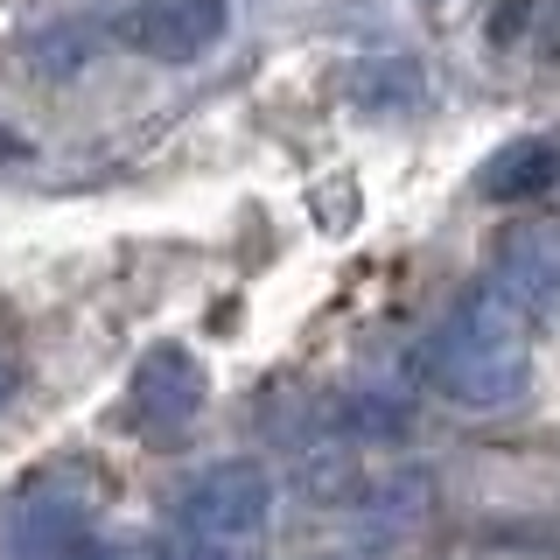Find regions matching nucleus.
Masks as SVG:
<instances>
[{
    "label": "nucleus",
    "mask_w": 560,
    "mask_h": 560,
    "mask_svg": "<svg viewBox=\"0 0 560 560\" xmlns=\"http://www.w3.org/2000/svg\"><path fill=\"white\" fill-rule=\"evenodd\" d=\"M490 43L504 57H560V0H504L490 14Z\"/></svg>",
    "instance_id": "nucleus-8"
},
{
    "label": "nucleus",
    "mask_w": 560,
    "mask_h": 560,
    "mask_svg": "<svg viewBox=\"0 0 560 560\" xmlns=\"http://www.w3.org/2000/svg\"><path fill=\"white\" fill-rule=\"evenodd\" d=\"M273 518V477L253 463V455H224V463H203L197 477L175 490V533L197 539H224V547H245L259 539Z\"/></svg>",
    "instance_id": "nucleus-3"
},
{
    "label": "nucleus",
    "mask_w": 560,
    "mask_h": 560,
    "mask_svg": "<svg viewBox=\"0 0 560 560\" xmlns=\"http://www.w3.org/2000/svg\"><path fill=\"white\" fill-rule=\"evenodd\" d=\"M203 399H210V378L189 343H154L127 378V413L148 434H183L203 413Z\"/></svg>",
    "instance_id": "nucleus-5"
},
{
    "label": "nucleus",
    "mask_w": 560,
    "mask_h": 560,
    "mask_svg": "<svg viewBox=\"0 0 560 560\" xmlns=\"http://www.w3.org/2000/svg\"><path fill=\"white\" fill-rule=\"evenodd\" d=\"M92 49H98V28L57 22V28H43V35L28 43V57H35V70H43V78H70V70L92 57Z\"/></svg>",
    "instance_id": "nucleus-9"
},
{
    "label": "nucleus",
    "mask_w": 560,
    "mask_h": 560,
    "mask_svg": "<svg viewBox=\"0 0 560 560\" xmlns=\"http://www.w3.org/2000/svg\"><path fill=\"white\" fill-rule=\"evenodd\" d=\"M92 483L78 469H35L0 498V560H57L92 539Z\"/></svg>",
    "instance_id": "nucleus-2"
},
{
    "label": "nucleus",
    "mask_w": 560,
    "mask_h": 560,
    "mask_svg": "<svg viewBox=\"0 0 560 560\" xmlns=\"http://www.w3.org/2000/svg\"><path fill=\"white\" fill-rule=\"evenodd\" d=\"M533 378V315L504 302L490 280L455 294V308L428 337V385L463 413L512 407Z\"/></svg>",
    "instance_id": "nucleus-1"
},
{
    "label": "nucleus",
    "mask_w": 560,
    "mask_h": 560,
    "mask_svg": "<svg viewBox=\"0 0 560 560\" xmlns=\"http://www.w3.org/2000/svg\"><path fill=\"white\" fill-rule=\"evenodd\" d=\"M224 28H232L224 0H133L113 22V35L148 63H197L203 49L224 43Z\"/></svg>",
    "instance_id": "nucleus-4"
},
{
    "label": "nucleus",
    "mask_w": 560,
    "mask_h": 560,
    "mask_svg": "<svg viewBox=\"0 0 560 560\" xmlns=\"http://www.w3.org/2000/svg\"><path fill=\"white\" fill-rule=\"evenodd\" d=\"M14 393H22V364H14L8 350H0V413L14 407Z\"/></svg>",
    "instance_id": "nucleus-11"
},
{
    "label": "nucleus",
    "mask_w": 560,
    "mask_h": 560,
    "mask_svg": "<svg viewBox=\"0 0 560 560\" xmlns=\"http://www.w3.org/2000/svg\"><path fill=\"white\" fill-rule=\"evenodd\" d=\"M490 288L504 302H518L525 315H553L560 308V224L553 218H533V224H512L490 253Z\"/></svg>",
    "instance_id": "nucleus-6"
},
{
    "label": "nucleus",
    "mask_w": 560,
    "mask_h": 560,
    "mask_svg": "<svg viewBox=\"0 0 560 560\" xmlns=\"http://www.w3.org/2000/svg\"><path fill=\"white\" fill-rule=\"evenodd\" d=\"M140 560H238V547H224V539H197V533H168V539H154Z\"/></svg>",
    "instance_id": "nucleus-10"
},
{
    "label": "nucleus",
    "mask_w": 560,
    "mask_h": 560,
    "mask_svg": "<svg viewBox=\"0 0 560 560\" xmlns=\"http://www.w3.org/2000/svg\"><path fill=\"white\" fill-rule=\"evenodd\" d=\"M560 189V133H525V140H504L498 154L477 168V197L483 203H533Z\"/></svg>",
    "instance_id": "nucleus-7"
}]
</instances>
